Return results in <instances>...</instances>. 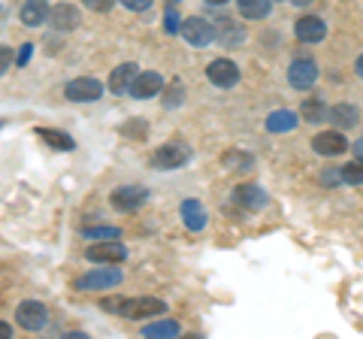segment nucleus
Wrapping results in <instances>:
<instances>
[{"instance_id":"obj_1","label":"nucleus","mask_w":363,"mask_h":339,"mask_svg":"<svg viewBox=\"0 0 363 339\" xmlns=\"http://www.w3.org/2000/svg\"><path fill=\"white\" fill-rule=\"evenodd\" d=\"M100 309L116 312L121 318H161L167 312V303L157 297H104Z\"/></svg>"},{"instance_id":"obj_2","label":"nucleus","mask_w":363,"mask_h":339,"mask_svg":"<svg viewBox=\"0 0 363 339\" xmlns=\"http://www.w3.org/2000/svg\"><path fill=\"white\" fill-rule=\"evenodd\" d=\"M191 155H194L191 152V145L185 140L173 137L152 155V167H157V170H179V167H185L191 161Z\"/></svg>"},{"instance_id":"obj_3","label":"nucleus","mask_w":363,"mask_h":339,"mask_svg":"<svg viewBox=\"0 0 363 339\" xmlns=\"http://www.w3.org/2000/svg\"><path fill=\"white\" fill-rule=\"evenodd\" d=\"M182 40L188 43V46H194V49H206L215 43V25H212V18H203V16H191L182 21Z\"/></svg>"},{"instance_id":"obj_4","label":"nucleus","mask_w":363,"mask_h":339,"mask_svg":"<svg viewBox=\"0 0 363 339\" xmlns=\"http://www.w3.org/2000/svg\"><path fill=\"white\" fill-rule=\"evenodd\" d=\"M64 97L70 100V104H94V100L104 97V85H100L94 76H79L64 85Z\"/></svg>"},{"instance_id":"obj_5","label":"nucleus","mask_w":363,"mask_h":339,"mask_svg":"<svg viewBox=\"0 0 363 339\" xmlns=\"http://www.w3.org/2000/svg\"><path fill=\"white\" fill-rule=\"evenodd\" d=\"M85 257L94 264H121L128 257V245L118 240H97L85 248Z\"/></svg>"},{"instance_id":"obj_6","label":"nucleus","mask_w":363,"mask_h":339,"mask_svg":"<svg viewBox=\"0 0 363 339\" xmlns=\"http://www.w3.org/2000/svg\"><path fill=\"white\" fill-rule=\"evenodd\" d=\"M121 269L116 267H100V269H91V273L79 276L76 279V288L79 291H106V288H116L121 285Z\"/></svg>"},{"instance_id":"obj_7","label":"nucleus","mask_w":363,"mask_h":339,"mask_svg":"<svg viewBox=\"0 0 363 339\" xmlns=\"http://www.w3.org/2000/svg\"><path fill=\"white\" fill-rule=\"evenodd\" d=\"M318 76H321V70H318V64L312 58H294L288 67V82H291V88H297V91L315 88Z\"/></svg>"},{"instance_id":"obj_8","label":"nucleus","mask_w":363,"mask_h":339,"mask_svg":"<svg viewBox=\"0 0 363 339\" xmlns=\"http://www.w3.org/2000/svg\"><path fill=\"white\" fill-rule=\"evenodd\" d=\"M16 321H18V327L37 333L45 327V321H49V309H45L40 300H21L16 306Z\"/></svg>"},{"instance_id":"obj_9","label":"nucleus","mask_w":363,"mask_h":339,"mask_svg":"<svg viewBox=\"0 0 363 339\" xmlns=\"http://www.w3.org/2000/svg\"><path fill=\"white\" fill-rule=\"evenodd\" d=\"M312 152L315 155H321V157H336V155H345L348 152V140H345V133L342 130H321V133H315V140H312Z\"/></svg>"},{"instance_id":"obj_10","label":"nucleus","mask_w":363,"mask_h":339,"mask_svg":"<svg viewBox=\"0 0 363 339\" xmlns=\"http://www.w3.org/2000/svg\"><path fill=\"white\" fill-rule=\"evenodd\" d=\"M206 79L215 88H233L240 82V67H236L230 58H215L206 67Z\"/></svg>"},{"instance_id":"obj_11","label":"nucleus","mask_w":363,"mask_h":339,"mask_svg":"<svg viewBox=\"0 0 363 339\" xmlns=\"http://www.w3.org/2000/svg\"><path fill=\"white\" fill-rule=\"evenodd\" d=\"M145 200H149V191H145L143 185H121V188H116V191L109 194V203H112L116 209H121V212L140 209Z\"/></svg>"},{"instance_id":"obj_12","label":"nucleus","mask_w":363,"mask_h":339,"mask_svg":"<svg viewBox=\"0 0 363 339\" xmlns=\"http://www.w3.org/2000/svg\"><path fill=\"white\" fill-rule=\"evenodd\" d=\"M294 37L306 43V46H315V43H321L327 37V21L318 16H300L297 25H294Z\"/></svg>"},{"instance_id":"obj_13","label":"nucleus","mask_w":363,"mask_h":339,"mask_svg":"<svg viewBox=\"0 0 363 339\" xmlns=\"http://www.w3.org/2000/svg\"><path fill=\"white\" fill-rule=\"evenodd\" d=\"M212 25H215V40H218L221 46H227V49H240L242 43H245V30H242L240 21L218 16V18H212Z\"/></svg>"},{"instance_id":"obj_14","label":"nucleus","mask_w":363,"mask_h":339,"mask_svg":"<svg viewBox=\"0 0 363 339\" xmlns=\"http://www.w3.org/2000/svg\"><path fill=\"white\" fill-rule=\"evenodd\" d=\"M157 94H164V76L157 73V70H143L140 76L133 79L130 97H136V100H149V97H157Z\"/></svg>"},{"instance_id":"obj_15","label":"nucleus","mask_w":363,"mask_h":339,"mask_svg":"<svg viewBox=\"0 0 363 339\" xmlns=\"http://www.w3.org/2000/svg\"><path fill=\"white\" fill-rule=\"evenodd\" d=\"M233 200H236V206H242L245 212H260L269 203L267 191L260 185H240V188H233Z\"/></svg>"},{"instance_id":"obj_16","label":"nucleus","mask_w":363,"mask_h":339,"mask_svg":"<svg viewBox=\"0 0 363 339\" xmlns=\"http://www.w3.org/2000/svg\"><path fill=\"white\" fill-rule=\"evenodd\" d=\"M136 76H140V67H136L133 61L118 64L116 70L109 73V91L112 94H130V85H133Z\"/></svg>"},{"instance_id":"obj_17","label":"nucleus","mask_w":363,"mask_h":339,"mask_svg":"<svg viewBox=\"0 0 363 339\" xmlns=\"http://www.w3.org/2000/svg\"><path fill=\"white\" fill-rule=\"evenodd\" d=\"M327 121H330L336 130H351L360 124V109L354 104H333L330 112H327Z\"/></svg>"},{"instance_id":"obj_18","label":"nucleus","mask_w":363,"mask_h":339,"mask_svg":"<svg viewBox=\"0 0 363 339\" xmlns=\"http://www.w3.org/2000/svg\"><path fill=\"white\" fill-rule=\"evenodd\" d=\"M49 21H52L55 30L67 33V30H76V28H79V21H82V13H79V6H73V4H58V6H52Z\"/></svg>"},{"instance_id":"obj_19","label":"nucleus","mask_w":363,"mask_h":339,"mask_svg":"<svg viewBox=\"0 0 363 339\" xmlns=\"http://www.w3.org/2000/svg\"><path fill=\"white\" fill-rule=\"evenodd\" d=\"M52 16V6L45 4V0H25V6H21V25H28V28H43L45 21H49Z\"/></svg>"},{"instance_id":"obj_20","label":"nucleus","mask_w":363,"mask_h":339,"mask_svg":"<svg viewBox=\"0 0 363 339\" xmlns=\"http://www.w3.org/2000/svg\"><path fill=\"white\" fill-rule=\"evenodd\" d=\"M179 216H182V221H185V228L194 230V233L206 228V221H209V216H206V209H203L200 200H182Z\"/></svg>"},{"instance_id":"obj_21","label":"nucleus","mask_w":363,"mask_h":339,"mask_svg":"<svg viewBox=\"0 0 363 339\" xmlns=\"http://www.w3.org/2000/svg\"><path fill=\"white\" fill-rule=\"evenodd\" d=\"M297 124H300V112H294V109H276L267 116L269 133H288V130L297 128Z\"/></svg>"},{"instance_id":"obj_22","label":"nucleus","mask_w":363,"mask_h":339,"mask_svg":"<svg viewBox=\"0 0 363 339\" xmlns=\"http://www.w3.org/2000/svg\"><path fill=\"white\" fill-rule=\"evenodd\" d=\"M297 112H300L303 121L321 124V121H327V112H330V106H327V100H321V97H306Z\"/></svg>"},{"instance_id":"obj_23","label":"nucleus","mask_w":363,"mask_h":339,"mask_svg":"<svg viewBox=\"0 0 363 339\" xmlns=\"http://www.w3.org/2000/svg\"><path fill=\"white\" fill-rule=\"evenodd\" d=\"M37 137L43 143H49L52 149H58V152H73L76 149V140L70 137V133H64V130H55V128H37Z\"/></svg>"},{"instance_id":"obj_24","label":"nucleus","mask_w":363,"mask_h":339,"mask_svg":"<svg viewBox=\"0 0 363 339\" xmlns=\"http://www.w3.org/2000/svg\"><path fill=\"white\" fill-rule=\"evenodd\" d=\"M236 9H240L242 18L260 21L272 13V0H236Z\"/></svg>"},{"instance_id":"obj_25","label":"nucleus","mask_w":363,"mask_h":339,"mask_svg":"<svg viewBox=\"0 0 363 339\" xmlns=\"http://www.w3.org/2000/svg\"><path fill=\"white\" fill-rule=\"evenodd\" d=\"M179 333L182 330H179V324L173 318H157V321L143 327V336H149V339H176Z\"/></svg>"},{"instance_id":"obj_26","label":"nucleus","mask_w":363,"mask_h":339,"mask_svg":"<svg viewBox=\"0 0 363 339\" xmlns=\"http://www.w3.org/2000/svg\"><path fill=\"white\" fill-rule=\"evenodd\" d=\"M221 164L227 170H236V173H248V170H255V157L248 152H240V149H230L221 155Z\"/></svg>"},{"instance_id":"obj_27","label":"nucleus","mask_w":363,"mask_h":339,"mask_svg":"<svg viewBox=\"0 0 363 339\" xmlns=\"http://www.w3.org/2000/svg\"><path fill=\"white\" fill-rule=\"evenodd\" d=\"M161 104H164L167 109H176V106L185 104V85H182L179 79H173L169 85H164V97H161Z\"/></svg>"},{"instance_id":"obj_28","label":"nucleus","mask_w":363,"mask_h":339,"mask_svg":"<svg viewBox=\"0 0 363 339\" xmlns=\"http://www.w3.org/2000/svg\"><path fill=\"white\" fill-rule=\"evenodd\" d=\"M342 185H363V161H351L342 167Z\"/></svg>"},{"instance_id":"obj_29","label":"nucleus","mask_w":363,"mask_h":339,"mask_svg":"<svg viewBox=\"0 0 363 339\" xmlns=\"http://www.w3.org/2000/svg\"><path fill=\"white\" fill-rule=\"evenodd\" d=\"M85 240H118L121 230L118 228H82Z\"/></svg>"},{"instance_id":"obj_30","label":"nucleus","mask_w":363,"mask_h":339,"mask_svg":"<svg viewBox=\"0 0 363 339\" xmlns=\"http://www.w3.org/2000/svg\"><path fill=\"white\" fill-rule=\"evenodd\" d=\"M164 30L167 33H179L182 30V21H179L176 6H167V13H164Z\"/></svg>"},{"instance_id":"obj_31","label":"nucleus","mask_w":363,"mask_h":339,"mask_svg":"<svg viewBox=\"0 0 363 339\" xmlns=\"http://www.w3.org/2000/svg\"><path fill=\"white\" fill-rule=\"evenodd\" d=\"M321 185H327V188L342 185V167H330V170H324V173H321Z\"/></svg>"},{"instance_id":"obj_32","label":"nucleus","mask_w":363,"mask_h":339,"mask_svg":"<svg viewBox=\"0 0 363 339\" xmlns=\"http://www.w3.org/2000/svg\"><path fill=\"white\" fill-rule=\"evenodd\" d=\"M112 6H116V0H85V9L91 13H109Z\"/></svg>"},{"instance_id":"obj_33","label":"nucleus","mask_w":363,"mask_h":339,"mask_svg":"<svg viewBox=\"0 0 363 339\" xmlns=\"http://www.w3.org/2000/svg\"><path fill=\"white\" fill-rule=\"evenodd\" d=\"M118 4H121V6H128L130 13H145V9H149L155 0H118Z\"/></svg>"},{"instance_id":"obj_34","label":"nucleus","mask_w":363,"mask_h":339,"mask_svg":"<svg viewBox=\"0 0 363 339\" xmlns=\"http://www.w3.org/2000/svg\"><path fill=\"white\" fill-rule=\"evenodd\" d=\"M9 67H13V49H9V46H0V76H4Z\"/></svg>"},{"instance_id":"obj_35","label":"nucleus","mask_w":363,"mask_h":339,"mask_svg":"<svg viewBox=\"0 0 363 339\" xmlns=\"http://www.w3.org/2000/svg\"><path fill=\"white\" fill-rule=\"evenodd\" d=\"M30 52H33V43H25V46H21V52H18V58H16V64H18V67H25L28 58H30Z\"/></svg>"},{"instance_id":"obj_36","label":"nucleus","mask_w":363,"mask_h":339,"mask_svg":"<svg viewBox=\"0 0 363 339\" xmlns=\"http://www.w3.org/2000/svg\"><path fill=\"white\" fill-rule=\"evenodd\" d=\"M351 152H354L357 161H363V137H357L354 143H351Z\"/></svg>"},{"instance_id":"obj_37","label":"nucleus","mask_w":363,"mask_h":339,"mask_svg":"<svg viewBox=\"0 0 363 339\" xmlns=\"http://www.w3.org/2000/svg\"><path fill=\"white\" fill-rule=\"evenodd\" d=\"M354 76H357L360 82H363V52L357 55V61H354Z\"/></svg>"},{"instance_id":"obj_38","label":"nucleus","mask_w":363,"mask_h":339,"mask_svg":"<svg viewBox=\"0 0 363 339\" xmlns=\"http://www.w3.org/2000/svg\"><path fill=\"white\" fill-rule=\"evenodd\" d=\"M13 336V327H9L6 321H0V339H9Z\"/></svg>"},{"instance_id":"obj_39","label":"nucleus","mask_w":363,"mask_h":339,"mask_svg":"<svg viewBox=\"0 0 363 339\" xmlns=\"http://www.w3.org/2000/svg\"><path fill=\"white\" fill-rule=\"evenodd\" d=\"M291 4H294V6H300V9H303V6H312V4H315V0H291Z\"/></svg>"},{"instance_id":"obj_40","label":"nucleus","mask_w":363,"mask_h":339,"mask_svg":"<svg viewBox=\"0 0 363 339\" xmlns=\"http://www.w3.org/2000/svg\"><path fill=\"white\" fill-rule=\"evenodd\" d=\"M209 6H224V4H230V0H206Z\"/></svg>"},{"instance_id":"obj_41","label":"nucleus","mask_w":363,"mask_h":339,"mask_svg":"<svg viewBox=\"0 0 363 339\" xmlns=\"http://www.w3.org/2000/svg\"><path fill=\"white\" fill-rule=\"evenodd\" d=\"M164 4H167V6H176V4H182V0H164Z\"/></svg>"},{"instance_id":"obj_42","label":"nucleus","mask_w":363,"mask_h":339,"mask_svg":"<svg viewBox=\"0 0 363 339\" xmlns=\"http://www.w3.org/2000/svg\"><path fill=\"white\" fill-rule=\"evenodd\" d=\"M0 16H4V6H0Z\"/></svg>"}]
</instances>
